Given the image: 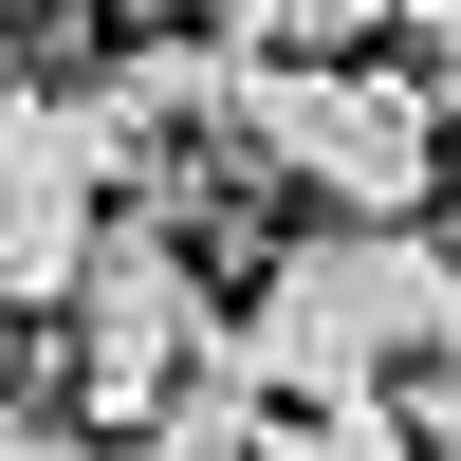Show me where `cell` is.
I'll return each mask as SVG.
<instances>
[{
	"label": "cell",
	"mask_w": 461,
	"mask_h": 461,
	"mask_svg": "<svg viewBox=\"0 0 461 461\" xmlns=\"http://www.w3.org/2000/svg\"><path fill=\"white\" fill-rule=\"evenodd\" d=\"M240 461H406V406L388 388H258Z\"/></svg>",
	"instance_id": "cell-5"
},
{
	"label": "cell",
	"mask_w": 461,
	"mask_h": 461,
	"mask_svg": "<svg viewBox=\"0 0 461 461\" xmlns=\"http://www.w3.org/2000/svg\"><path fill=\"white\" fill-rule=\"evenodd\" d=\"M406 0H203V37H240V56H351V37H388Z\"/></svg>",
	"instance_id": "cell-6"
},
{
	"label": "cell",
	"mask_w": 461,
	"mask_h": 461,
	"mask_svg": "<svg viewBox=\"0 0 461 461\" xmlns=\"http://www.w3.org/2000/svg\"><path fill=\"white\" fill-rule=\"evenodd\" d=\"M388 406H406V443H425V461H461V314L406 351V388H388Z\"/></svg>",
	"instance_id": "cell-7"
},
{
	"label": "cell",
	"mask_w": 461,
	"mask_h": 461,
	"mask_svg": "<svg viewBox=\"0 0 461 461\" xmlns=\"http://www.w3.org/2000/svg\"><path fill=\"white\" fill-rule=\"evenodd\" d=\"M0 461H111L93 425H37V406H0Z\"/></svg>",
	"instance_id": "cell-9"
},
{
	"label": "cell",
	"mask_w": 461,
	"mask_h": 461,
	"mask_svg": "<svg viewBox=\"0 0 461 461\" xmlns=\"http://www.w3.org/2000/svg\"><path fill=\"white\" fill-rule=\"evenodd\" d=\"M130 203V130L111 93H0V314H56L74 258Z\"/></svg>",
	"instance_id": "cell-4"
},
{
	"label": "cell",
	"mask_w": 461,
	"mask_h": 461,
	"mask_svg": "<svg viewBox=\"0 0 461 461\" xmlns=\"http://www.w3.org/2000/svg\"><path fill=\"white\" fill-rule=\"evenodd\" d=\"M19 388H37V369H19V314H0V406H19Z\"/></svg>",
	"instance_id": "cell-10"
},
{
	"label": "cell",
	"mask_w": 461,
	"mask_h": 461,
	"mask_svg": "<svg viewBox=\"0 0 461 461\" xmlns=\"http://www.w3.org/2000/svg\"><path fill=\"white\" fill-rule=\"evenodd\" d=\"M56 314H74V388H93V425H148V406L221 351V295H203V258H185V221H130V203H111V240L74 258Z\"/></svg>",
	"instance_id": "cell-3"
},
{
	"label": "cell",
	"mask_w": 461,
	"mask_h": 461,
	"mask_svg": "<svg viewBox=\"0 0 461 461\" xmlns=\"http://www.w3.org/2000/svg\"><path fill=\"white\" fill-rule=\"evenodd\" d=\"M443 314H461V240H425V203L406 221L314 203V240H277V277L221 314V351H240V388H406Z\"/></svg>",
	"instance_id": "cell-1"
},
{
	"label": "cell",
	"mask_w": 461,
	"mask_h": 461,
	"mask_svg": "<svg viewBox=\"0 0 461 461\" xmlns=\"http://www.w3.org/2000/svg\"><path fill=\"white\" fill-rule=\"evenodd\" d=\"M406 56H425V93L461 111V0H406Z\"/></svg>",
	"instance_id": "cell-8"
},
{
	"label": "cell",
	"mask_w": 461,
	"mask_h": 461,
	"mask_svg": "<svg viewBox=\"0 0 461 461\" xmlns=\"http://www.w3.org/2000/svg\"><path fill=\"white\" fill-rule=\"evenodd\" d=\"M240 167L332 221H406L443 185V93L369 56H240Z\"/></svg>",
	"instance_id": "cell-2"
}]
</instances>
